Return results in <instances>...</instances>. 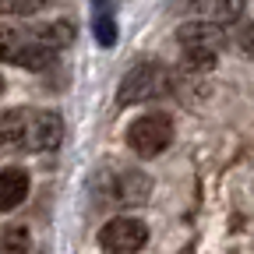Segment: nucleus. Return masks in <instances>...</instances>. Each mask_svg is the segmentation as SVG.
<instances>
[{
  "instance_id": "nucleus-5",
  "label": "nucleus",
  "mask_w": 254,
  "mask_h": 254,
  "mask_svg": "<svg viewBox=\"0 0 254 254\" xmlns=\"http://www.w3.org/2000/svg\"><path fill=\"white\" fill-rule=\"evenodd\" d=\"M145 244H148V226L131 215H117L99 230V247L106 254H138Z\"/></svg>"
},
{
  "instance_id": "nucleus-6",
  "label": "nucleus",
  "mask_w": 254,
  "mask_h": 254,
  "mask_svg": "<svg viewBox=\"0 0 254 254\" xmlns=\"http://www.w3.org/2000/svg\"><path fill=\"white\" fill-rule=\"evenodd\" d=\"M177 43L184 53H201V57H219V50L226 46V25H215L208 18L184 21L177 28Z\"/></svg>"
},
{
  "instance_id": "nucleus-1",
  "label": "nucleus",
  "mask_w": 254,
  "mask_h": 254,
  "mask_svg": "<svg viewBox=\"0 0 254 254\" xmlns=\"http://www.w3.org/2000/svg\"><path fill=\"white\" fill-rule=\"evenodd\" d=\"M64 141V120L53 110H7L0 113V145L25 152H50Z\"/></svg>"
},
{
  "instance_id": "nucleus-3",
  "label": "nucleus",
  "mask_w": 254,
  "mask_h": 254,
  "mask_svg": "<svg viewBox=\"0 0 254 254\" xmlns=\"http://www.w3.org/2000/svg\"><path fill=\"white\" fill-rule=\"evenodd\" d=\"M0 60L18 64V67H28V71H46L50 64L57 60V50L36 43L28 36V28L0 25Z\"/></svg>"
},
{
  "instance_id": "nucleus-12",
  "label": "nucleus",
  "mask_w": 254,
  "mask_h": 254,
  "mask_svg": "<svg viewBox=\"0 0 254 254\" xmlns=\"http://www.w3.org/2000/svg\"><path fill=\"white\" fill-rule=\"evenodd\" d=\"M32 251V233L28 226H4V233H0V254H28Z\"/></svg>"
},
{
  "instance_id": "nucleus-11",
  "label": "nucleus",
  "mask_w": 254,
  "mask_h": 254,
  "mask_svg": "<svg viewBox=\"0 0 254 254\" xmlns=\"http://www.w3.org/2000/svg\"><path fill=\"white\" fill-rule=\"evenodd\" d=\"M190 11L215 25H230L244 14V0H190Z\"/></svg>"
},
{
  "instance_id": "nucleus-8",
  "label": "nucleus",
  "mask_w": 254,
  "mask_h": 254,
  "mask_svg": "<svg viewBox=\"0 0 254 254\" xmlns=\"http://www.w3.org/2000/svg\"><path fill=\"white\" fill-rule=\"evenodd\" d=\"M28 173L21 166H7L0 170V212H14L25 198H28Z\"/></svg>"
},
{
  "instance_id": "nucleus-13",
  "label": "nucleus",
  "mask_w": 254,
  "mask_h": 254,
  "mask_svg": "<svg viewBox=\"0 0 254 254\" xmlns=\"http://www.w3.org/2000/svg\"><path fill=\"white\" fill-rule=\"evenodd\" d=\"M50 0H0V11L4 14H18V18H28V14H39Z\"/></svg>"
},
{
  "instance_id": "nucleus-7",
  "label": "nucleus",
  "mask_w": 254,
  "mask_h": 254,
  "mask_svg": "<svg viewBox=\"0 0 254 254\" xmlns=\"http://www.w3.org/2000/svg\"><path fill=\"white\" fill-rule=\"evenodd\" d=\"M152 190V180L138 170H120L106 177V198L113 205H141Z\"/></svg>"
},
{
  "instance_id": "nucleus-9",
  "label": "nucleus",
  "mask_w": 254,
  "mask_h": 254,
  "mask_svg": "<svg viewBox=\"0 0 254 254\" xmlns=\"http://www.w3.org/2000/svg\"><path fill=\"white\" fill-rule=\"evenodd\" d=\"M92 32L99 46H117V0H92Z\"/></svg>"
},
{
  "instance_id": "nucleus-10",
  "label": "nucleus",
  "mask_w": 254,
  "mask_h": 254,
  "mask_svg": "<svg viewBox=\"0 0 254 254\" xmlns=\"http://www.w3.org/2000/svg\"><path fill=\"white\" fill-rule=\"evenodd\" d=\"M28 36L36 39V43H43V46H50V50L60 53V50H67L74 43V25L71 21H43V25H32Z\"/></svg>"
},
{
  "instance_id": "nucleus-14",
  "label": "nucleus",
  "mask_w": 254,
  "mask_h": 254,
  "mask_svg": "<svg viewBox=\"0 0 254 254\" xmlns=\"http://www.w3.org/2000/svg\"><path fill=\"white\" fill-rule=\"evenodd\" d=\"M237 46H240V53H244V57H251V60H254V25H244V28L237 32Z\"/></svg>"
},
{
  "instance_id": "nucleus-2",
  "label": "nucleus",
  "mask_w": 254,
  "mask_h": 254,
  "mask_svg": "<svg viewBox=\"0 0 254 254\" xmlns=\"http://www.w3.org/2000/svg\"><path fill=\"white\" fill-rule=\"evenodd\" d=\"M170 81H173L170 71L159 60H141V64H134V67L120 78L117 103L120 106H141L148 99H159V95L170 92Z\"/></svg>"
},
{
  "instance_id": "nucleus-15",
  "label": "nucleus",
  "mask_w": 254,
  "mask_h": 254,
  "mask_svg": "<svg viewBox=\"0 0 254 254\" xmlns=\"http://www.w3.org/2000/svg\"><path fill=\"white\" fill-rule=\"evenodd\" d=\"M0 92H4V78H0Z\"/></svg>"
},
{
  "instance_id": "nucleus-4",
  "label": "nucleus",
  "mask_w": 254,
  "mask_h": 254,
  "mask_svg": "<svg viewBox=\"0 0 254 254\" xmlns=\"http://www.w3.org/2000/svg\"><path fill=\"white\" fill-rule=\"evenodd\" d=\"M170 141H173V120L166 113H145V117L131 120V127H127V145L141 159L163 155L170 148Z\"/></svg>"
}]
</instances>
